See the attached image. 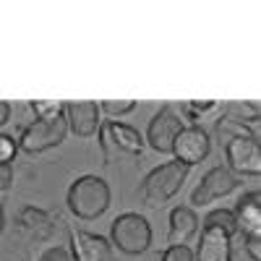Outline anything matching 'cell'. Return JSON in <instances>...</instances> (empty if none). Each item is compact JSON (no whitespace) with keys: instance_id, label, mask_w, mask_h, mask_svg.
Returning a JSON list of instances; mask_svg holds the SVG:
<instances>
[{"instance_id":"cell-1","label":"cell","mask_w":261,"mask_h":261,"mask_svg":"<svg viewBox=\"0 0 261 261\" xmlns=\"http://www.w3.org/2000/svg\"><path fill=\"white\" fill-rule=\"evenodd\" d=\"M65 204L79 220H86V222L97 220L110 206V186L97 175H81L71 183Z\"/></svg>"},{"instance_id":"cell-2","label":"cell","mask_w":261,"mask_h":261,"mask_svg":"<svg viewBox=\"0 0 261 261\" xmlns=\"http://www.w3.org/2000/svg\"><path fill=\"white\" fill-rule=\"evenodd\" d=\"M188 170H191V167H186V165H180V162H175V160L154 167V170H151L149 175L144 178V183H141V199H144V204H146L149 209L165 206L172 196L183 188V183H186V178H188Z\"/></svg>"},{"instance_id":"cell-3","label":"cell","mask_w":261,"mask_h":261,"mask_svg":"<svg viewBox=\"0 0 261 261\" xmlns=\"http://www.w3.org/2000/svg\"><path fill=\"white\" fill-rule=\"evenodd\" d=\"M68 136V123L65 115H55V118H34L18 136V151L27 154H42L47 149H55L65 141Z\"/></svg>"},{"instance_id":"cell-4","label":"cell","mask_w":261,"mask_h":261,"mask_svg":"<svg viewBox=\"0 0 261 261\" xmlns=\"http://www.w3.org/2000/svg\"><path fill=\"white\" fill-rule=\"evenodd\" d=\"M110 241L128 256L146 253L151 246V225L146 222V217L136 212H125L115 217V222L110 227Z\"/></svg>"},{"instance_id":"cell-5","label":"cell","mask_w":261,"mask_h":261,"mask_svg":"<svg viewBox=\"0 0 261 261\" xmlns=\"http://www.w3.org/2000/svg\"><path fill=\"white\" fill-rule=\"evenodd\" d=\"M225 157H227V170L232 175H246V178H258L261 175V146L256 136H241L225 144Z\"/></svg>"},{"instance_id":"cell-6","label":"cell","mask_w":261,"mask_h":261,"mask_svg":"<svg viewBox=\"0 0 261 261\" xmlns=\"http://www.w3.org/2000/svg\"><path fill=\"white\" fill-rule=\"evenodd\" d=\"M212 149V141H209V134L201 128V125H183L180 134L175 136L172 141V151L170 154H175V162L186 165V167H193L206 160Z\"/></svg>"},{"instance_id":"cell-7","label":"cell","mask_w":261,"mask_h":261,"mask_svg":"<svg viewBox=\"0 0 261 261\" xmlns=\"http://www.w3.org/2000/svg\"><path fill=\"white\" fill-rule=\"evenodd\" d=\"M99 144L105 149V160H110V146H115L118 151H125V154H144L146 141L141 139V134L134 125H125L118 120H105L99 123Z\"/></svg>"},{"instance_id":"cell-8","label":"cell","mask_w":261,"mask_h":261,"mask_svg":"<svg viewBox=\"0 0 261 261\" xmlns=\"http://www.w3.org/2000/svg\"><path fill=\"white\" fill-rule=\"evenodd\" d=\"M180 128H183L180 115L175 113V107H172V105H167V107H162V110H157L154 118L149 120L144 141L154 151H160V154H170V151H172V141H175V136L180 134Z\"/></svg>"},{"instance_id":"cell-9","label":"cell","mask_w":261,"mask_h":261,"mask_svg":"<svg viewBox=\"0 0 261 261\" xmlns=\"http://www.w3.org/2000/svg\"><path fill=\"white\" fill-rule=\"evenodd\" d=\"M238 183H241L238 175H232L225 165H217L206 172L201 178V183L196 186V191L191 193V204L204 206V204H212L217 199H225V196H230L238 188Z\"/></svg>"},{"instance_id":"cell-10","label":"cell","mask_w":261,"mask_h":261,"mask_svg":"<svg viewBox=\"0 0 261 261\" xmlns=\"http://www.w3.org/2000/svg\"><path fill=\"white\" fill-rule=\"evenodd\" d=\"M68 238H71V251L68 253H71L73 261H107V256H110V243H107L102 235L71 227Z\"/></svg>"},{"instance_id":"cell-11","label":"cell","mask_w":261,"mask_h":261,"mask_svg":"<svg viewBox=\"0 0 261 261\" xmlns=\"http://www.w3.org/2000/svg\"><path fill=\"white\" fill-rule=\"evenodd\" d=\"M65 123L76 136L89 139L99 130V105L97 102H68L65 105Z\"/></svg>"},{"instance_id":"cell-12","label":"cell","mask_w":261,"mask_h":261,"mask_svg":"<svg viewBox=\"0 0 261 261\" xmlns=\"http://www.w3.org/2000/svg\"><path fill=\"white\" fill-rule=\"evenodd\" d=\"M196 261H230L232 256V235L217 227H204L199 251L193 253Z\"/></svg>"},{"instance_id":"cell-13","label":"cell","mask_w":261,"mask_h":261,"mask_svg":"<svg viewBox=\"0 0 261 261\" xmlns=\"http://www.w3.org/2000/svg\"><path fill=\"white\" fill-rule=\"evenodd\" d=\"M232 217L241 235H261V193L251 191L241 196L238 206L232 209Z\"/></svg>"},{"instance_id":"cell-14","label":"cell","mask_w":261,"mask_h":261,"mask_svg":"<svg viewBox=\"0 0 261 261\" xmlns=\"http://www.w3.org/2000/svg\"><path fill=\"white\" fill-rule=\"evenodd\" d=\"M18 225L24 232H29L34 238H50L60 225V217L47 209H39V206H24L18 212Z\"/></svg>"},{"instance_id":"cell-15","label":"cell","mask_w":261,"mask_h":261,"mask_svg":"<svg viewBox=\"0 0 261 261\" xmlns=\"http://www.w3.org/2000/svg\"><path fill=\"white\" fill-rule=\"evenodd\" d=\"M199 230V217L191 206H175L170 212V246H186Z\"/></svg>"},{"instance_id":"cell-16","label":"cell","mask_w":261,"mask_h":261,"mask_svg":"<svg viewBox=\"0 0 261 261\" xmlns=\"http://www.w3.org/2000/svg\"><path fill=\"white\" fill-rule=\"evenodd\" d=\"M214 130H217V136H220L222 146H225L227 141H232V139H241V136H256L253 130H251V125L235 120V118H230V115H222L220 120H217Z\"/></svg>"},{"instance_id":"cell-17","label":"cell","mask_w":261,"mask_h":261,"mask_svg":"<svg viewBox=\"0 0 261 261\" xmlns=\"http://www.w3.org/2000/svg\"><path fill=\"white\" fill-rule=\"evenodd\" d=\"M225 115L241 120L246 125H256L258 123V105L256 102H227L225 105Z\"/></svg>"},{"instance_id":"cell-18","label":"cell","mask_w":261,"mask_h":261,"mask_svg":"<svg viewBox=\"0 0 261 261\" xmlns=\"http://www.w3.org/2000/svg\"><path fill=\"white\" fill-rule=\"evenodd\" d=\"M204 227H217V230H225V232H230V235L238 232L235 217H232L230 209H214V212H209L206 220H204Z\"/></svg>"},{"instance_id":"cell-19","label":"cell","mask_w":261,"mask_h":261,"mask_svg":"<svg viewBox=\"0 0 261 261\" xmlns=\"http://www.w3.org/2000/svg\"><path fill=\"white\" fill-rule=\"evenodd\" d=\"M29 110L37 118H55V115H65V105L63 102H29Z\"/></svg>"},{"instance_id":"cell-20","label":"cell","mask_w":261,"mask_h":261,"mask_svg":"<svg viewBox=\"0 0 261 261\" xmlns=\"http://www.w3.org/2000/svg\"><path fill=\"white\" fill-rule=\"evenodd\" d=\"M214 107H217V102L206 99V102H183V105H180V110H183V115H188V120H199L201 115L212 113Z\"/></svg>"},{"instance_id":"cell-21","label":"cell","mask_w":261,"mask_h":261,"mask_svg":"<svg viewBox=\"0 0 261 261\" xmlns=\"http://www.w3.org/2000/svg\"><path fill=\"white\" fill-rule=\"evenodd\" d=\"M99 110L107 113V115H125L130 110H136V102L134 99H107V102H99Z\"/></svg>"},{"instance_id":"cell-22","label":"cell","mask_w":261,"mask_h":261,"mask_svg":"<svg viewBox=\"0 0 261 261\" xmlns=\"http://www.w3.org/2000/svg\"><path fill=\"white\" fill-rule=\"evenodd\" d=\"M16 151H18V141L8 134H0V165H11Z\"/></svg>"},{"instance_id":"cell-23","label":"cell","mask_w":261,"mask_h":261,"mask_svg":"<svg viewBox=\"0 0 261 261\" xmlns=\"http://www.w3.org/2000/svg\"><path fill=\"white\" fill-rule=\"evenodd\" d=\"M162 261H196V256L188 246H170V248H165Z\"/></svg>"},{"instance_id":"cell-24","label":"cell","mask_w":261,"mask_h":261,"mask_svg":"<svg viewBox=\"0 0 261 261\" xmlns=\"http://www.w3.org/2000/svg\"><path fill=\"white\" fill-rule=\"evenodd\" d=\"M243 248L251 261H261V235H243Z\"/></svg>"},{"instance_id":"cell-25","label":"cell","mask_w":261,"mask_h":261,"mask_svg":"<svg viewBox=\"0 0 261 261\" xmlns=\"http://www.w3.org/2000/svg\"><path fill=\"white\" fill-rule=\"evenodd\" d=\"M37 261H73V258H71V253L65 251V248L53 246V248H47V251H42V256H39Z\"/></svg>"},{"instance_id":"cell-26","label":"cell","mask_w":261,"mask_h":261,"mask_svg":"<svg viewBox=\"0 0 261 261\" xmlns=\"http://www.w3.org/2000/svg\"><path fill=\"white\" fill-rule=\"evenodd\" d=\"M13 183V167L11 165H0V193H6Z\"/></svg>"},{"instance_id":"cell-27","label":"cell","mask_w":261,"mask_h":261,"mask_svg":"<svg viewBox=\"0 0 261 261\" xmlns=\"http://www.w3.org/2000/svg\"><path fill=\"white\" fill-rule=\"evenodd\" d=\"M11 120V105L8 102H0V128Z\"/></svg>"},{"instance_id":"cell-28","label":"cell","mask_w":261,"mask_h":261,"mask_svg":"<svg viewBox=\"0 0 261 261\" xmlns=\"http://www.w3.org/2000/svg\"><path fill=\"white\" fill-rule=\"evenodd\" d=\"M3 225H6V209H3V201H0V232H3Z\"/></svg>"}]
</instances>
